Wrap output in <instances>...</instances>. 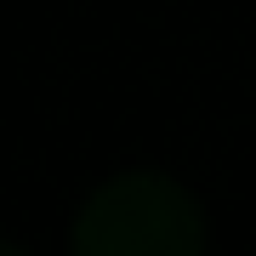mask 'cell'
I'll return each mask as SVG.
<instances>
[{"label": "cell", "mask_w": 256, "mask_h": 256, "mask_svg": "<svg viewBox=\"0 0 256 256\" xmlns=\"http://www.w3.org/2000/svg\"><path fill=\"white\" fill-rule=\"evenodd\" d=\"M74 256H205L200 200L160 171L108 176L74 216Z\"/></svg>", "instance_id": "1"}, {"label": "cell", "mask_w": 256, "mask_h": 256, "mask_svg": "<svg viewBox=\"0 0 256 256\" xmlns=\"http://www.w3.org/2000/svg\"><path fill=\"white\" fill-rule=\"evenodd\" d=\"M0 256H28V250H18V245H6V239H0Z\"/></svg>", "instance_id": "2"}]
</instances>
